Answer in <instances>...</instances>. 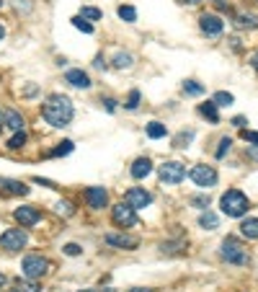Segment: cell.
<instances>
[{"label": "cell", "mask_w": 258, "mask_h": 292, "mask_svg": "<svg viewBox=\"0 0 258 292\" xmlns=\"http://www.w3.org/2000/svg\"><path fill=\"white\" fill-rule=\"evenodd\" d=\"M73 114H75V109H73L70 99L62 96V93H52L47 99V104L41 106V117H44V122L52 124V127H68Z\"/></svg>", "instance_id": "1"}, {"label": "cell", "mask_w": 258, "mask_h": 292, "mask_svg": "<svg viewBox=\"0 0 258 292\" xmlns=\"http://www.w3.org/2000/svg\"><path fill=\"white\" fill-rule=\"evenodd\" d=\"M220 205H222V212L227 217H243L248 212V207H250L248 197L243 191H238V189H227L222 194V199H220Z\"/></svg>", "instance_id": "2"}, {"label": "cell", "mask_w": 258, "mask_h": 292, "mask_svg": "<svg viewBox=\"0 0 258 292\" xmlns=\"http://www.w3.org/2000/svg\"><path fill=\"white\" fill-rule=\"evenodd\" d=\"M222 259H227V261L235 264V266H245V264H250V254H248V249H243V246L235 240V238H225V240H222Z\"/></svg>", "instance_id": "3"}, {"label": "cell", "mask_w": 258, "mask_h": 292, "mask_svg": "<svg viewBox=\"0 0 258 292\" xmlns=\"http://www.w3.org/2000/svg\"><path fill=\"white\" fill-rule=\"evenodd\" d=\"M21 269H24L26 279H41L49 272V261L44 256H26L24 264H21Z\"/></svg>", "instance_id": "4"}, {"label": "cell", "mask_w": 258, "mask_h": 292, "mask_svg": "<svg viewBox=\"0 0 258 292\" xmlns=\"http://www.w3.org/2000/svg\"><path fill=\"white\" fill-rule=\"evenodd\" d=\"M111 220L116 222L119 228H132V225H137L135 207L129 205V202H119V205L111 207Z\"/></svg>", "instance_id": "5"}, {"label": "cell", "mask_w": 258, "mask_h": 292, "mask_svg": "<svg viewBox=\"0 0 258 292\" xmlns=\"http://www.w3.org/2000/svg\"><path fill=\"white\" fill-rule=\"evenodd\" d=\"M26 240H29V235L21 228H11V230H6L3 235H0V246H3L6 251H21L26 246Z\"/></svg>", "instance_id": "6"}, {"label": "cell", "mask_w": 258, "mask_h": 292, "mask_svg": "<svg viewBox=\"0 0 258 292\" xmlns=\"http://www.w3.org/2000/svg\"><path fill=\"white\" fill-rule=\"evenodd\" d=\"M188 178H191L197 186H204V189H207V186L217 184V171H214L212 166H194V168L188 171Z\"/></svg>", "instance_id": "7"}, {"label": "cell", "mask_w": 258, "mask_h": 292, "mask_svg": "<svg viewBox=\"0 0 258 292\" xmlns=\"http://www.w3.org/2000/svg\"><path fill=\"white\" fill-rule=\"evenodd\" d=\"M183 176H186V166H183V163L170 161V163H163V166H160V178H163L165 184H181Z\"/></svg>", "instance_id": "8"}, {"label": "cell", "mask_w": 258, "mask_h": 292, "mask_svg": "<svg viewBox=\"0 0 258 292\" xmlns=\"http://www.w3.org/2000/svg\"><path fill=\"white\" fill-rule=\"evenodd\" d=\"M106 243L114 246V249H124V251H135L140 246V238L126 235V233H109L106 235Z\"/></svg>", "instance_id": "9"}, {"label": "cell", "mask_w": 258, "mask_h": 292, "mask_svg": "<svg viewBox=\"0 0 258 292\" xmlns=\"http://www.w3.org/2000/svg\"><path fill=\"white\" fill-rule=\"evenodd\" d=\"M199 26H202V31H204L207 36H220L222 29H225L222 18H220V16H214V13H204V16L199 18Z\"/></svg>", "instance_id": "10"}, {"label": "cell", "mask_w": 258, "mask_h": 292, "mask_svg": "<svg viewBox=\"0 0 258 292\" xmlns=\"http://www.w3.org/2000/svg\"><path fill=\"white\" fill-rule=\"evenodd\" d=\"M126 202L132 205L135 210H142V207H147L150 202H153V194L150 191H145V189H137V186H132L126 191Z\"/></svg>", "instance_id": "11"}, {"label": "cell", "mask_w": 258, "mask_h": 292, "mask_svg": "<svg viewBox=\"0 0 258 292\" xmlns=\"http://www.w3.org/2000/svg\"><path fill=\"white\" fill-rule=\"evenodd\" d=\"M13 217L21 222V228H31V225H36L39 222V210L36 207H18L16 212H13Z\"/></svg>", "instance_id": "12"}, {"label": "cell", "mask_w": 258, "mask_h": 292, "mask_svg": "<svg viewBox=\"0 0 258 292\" xmlns=\"http://www.w3.org/2000/svg\"><path fill=\"white\" fill-rule=\"evenodd\" d=\"M85 199H88V207L101 210L106 205V199H109V194H106L103 186H88V189H85Z\"/></svg>", "instance_id": "13"}, {"label": "cell", "mask_w": 258, "mask_h": 292, "mask_svg": "<svg viewBox=\"0 0 258 292\" xmlns=\"http://www.w3.org/2000/svg\"><path fill=\"white\" fill-rule=\"evenodd\" d=\"M64 80H68L70 85H75V88H91V78L83 70H68L64 73Z\"/></svg>", "instance_id": "14"}, {"label": "cell", "mask_w": 258, "mask_h": 292, "mask_svg": "<svg viewBox=\"0 0 258 292\" xmlns=\"http://www.w3.org/2000/svg\"><path fill=\"white\" fill-rule=\"evenodd\" d=\"M0 189H3L6 194H29V186H24L21 181H13V178H0Z\"/></svg>", "instance_id": "15"}, {"label": "cell", "mask_w": 258, "mask_h": 292, "mask_svg": "<svg viewBox=\"0 0 258 292\" xmlns=\"http://www.w3.org/2000/svg\"><path fill=\"white\" fill-rule=\"evenodd\" d=\"M235 26H238V29H258V16H253V13H235Z\"/></svg>", "instance_id": "16"}, {"label": "cell", "mask_w": 258, "mask_h": 292, "mask_svg": "<svg viewBox=\"0 0 258 292\" xmlns=\"http://www.w3.org/2000/svg\"><path fill=\"white\" fill-rule=\"evenodd\" d=\"M150 171H153L150 158H137V161L132 163V176H135V178H145V176H150Z\"/></svg>", "instance_id": "17"}, {"label": "cell", "mask_w": 258, "mask_h": 292, "mask_svg": "<svg viewBox=\"0 0 258 292\" xmlns=\"http://www.w3.org/2000/svg\"><path fill=\"white\" fill-rule=\"evenodd\" d=\"M199 114H202V117H207L212 124H217V122H220V114H217V104H214V101H207V104H202V106H199Z\"/></svg>", "instance_id": "18"}, {"label": "cell", "mask_w": 258, "mask_h": 292, "mask_svg": "<svg viewBox=\"0 0 258 292\" xmlns=\"http://www.w3.org/2000/svg\"><path fill=\"white\" fill-rule=\"evenodd\" d=\"M240 233L245 238H258V217H248L240 222Z\"/></svg>", "instance_id": "19"}, {"label": "cell", "mask_w": 258, "mask_h": 292, "mask_svg": "<svg viewBox=\"0 0 258 292\" xmlns=\"http://www.w3.org/2000/svg\"><path fill=\"white\" fill-rule=\"evenodd\" d=\"M199 225L204 228V230H214V228H217L220 225V220H217V215H214V212H202L199 215Z\"/></svg>", "instance_id": "20"}, {"label": "cell", "mask_w": 258, "mask_h": 292, "mask_svg": "<svg viewBox=\"0 0 258 292\" xmlns=\"http://www.w3.org/2000/svg\"><path fill=\"white\" fill-rule=\"evenodd\" d=\"M6 124H8L11 129L21 132V129H24V117L16 114V111H6Z\"/></svg>", "instance_id": "21"}, {"label": "cell", "mask_w": 258, "mask_h": 292, "mask_svg": "<svg viewBox=\"0 0 258 292\" xmlns=\"http://www.w3.org/2000/svg\"><path fill=\"white\" fill-rule=\"evenodd\" d=\"M165 124H160V122H150L147 124V137H153V140H160V137H165Z\"/></svg>", "instance_id": "22"}, {"label": "cell", "mask_w": 258, "mask_h": 292, "mask_svg": "<svg viewBox=\"0 0 258 292\" xmlns=\"http://www.w3.org/2000/svg\"><path fill=\"white\" fill-rule=\"evenodd\" d=\"M119 18L121 21H126V24H135V21H137V11L132 8V6H119Z\"/></svg>", "instance_id": "23"}, {"label": "cell", "mask_w": 258, "mask_h": 292, "mask_svg": "<svg viewBox=\"0 0 258 292\" xmlns=\"http://www.w3.org/2000/svg\"><path fill=\"white\" fill-rule=\"evenodd\" d=\"M132 62H135V57L129 55V52H119V55L114 57V67H119V70H124V67H132Z\"/></svg>", "instance_id": "24"}, {"label": "cell", "mask_w": 258, "mask_h": 292, "mask_svg": "<svg viewBox=\"0 0 258 292\" xmlns=\"http://www.w3.org/2000/svg\"><path fill=\"white\" fill-rule=\"evenodd\" d=\"M183 93H188V96H202V93H204V85H199L197 80H186V83H183Z\"/></svg>", "instance_id": "25"}, {"label": "cell", "mask_w": 258, "mask_h": 292, "mask_svg": "<svg viewBox=\"0 0 258 292\" xmlns=\"http://www.w3.org/2000/svg\"><path fill=\"white\" fill-rule=\"evenodd\" d=\"M73 26H75V29H80L83 34H93V26H91L83 16H75V18H73Z\"/></svg>", "instance_id": "26"}, {"label": "cell", "mask_w": 258, "mask_h": 292, "mask_svg": "<svg viewBox=\"0 0 258 292\" xmlns=\"http://www.w3.org/2000/svg\"><path fill=\"white\" fill-rule=\"evenodd\" d=\"M24 145H26V134H24V132H16L13 137L8 140V148H11V150H18V148H24Z\"/></svg>", "instance_id": "27"}, {"label": "cell", "mask_w": 258, "mask_h": 292, "mask_svg": "<svg viewBox=\"0 0 258 292\" xmlns=\"http://www.w3.org/2000/svg\"><path fill=\"white\" fill-rule=\"evenodd\" d=\"M217 106H230L235 99H232V93H227V91H220V93H214V99H212Z\"/></svg>", "instance_id": "28"}, {"label": "cell", "mask_w": 258, "mask_h": 292, "mask_svg": "<svg viewBox=\"0 0 258 292\" xmlns=\"http://www.w3.org/2000/svg\"><path fill=\"white\" fill-rule=\"evenodd\" d=\"M191 140H194V132H181L178 137L173 140V148H188Z\"/></svg>", "instance_id": "29"}, {"label": "cell", "mask_w": 258, "mask_h": 292, "mask_svg": "<svg viewBox=\"0 0 258 292\" xmlns=\"http://www.w3.org/2000/svg\"><path fill=\"white\" fill-rule=\"evenodd\" d=\"M80 16H83L85 21H98V18H101V11H98V8H91V6H85V8L80 11Z\"/></svg>", "instance_id": "30"}, {"label": "cell", "mask_w": 258, "mask_h": 292, "mask_svg": "<svg viewBox=\"0 0 258 292\" xmlns=\"http://www.w3.org/2000/svg\"><path fill=\"white\" fill-rule=\"evenodd\" d=\"M18 289H21V292H39L41 287H39L36 279H26V282H18Z\"/></svg>", "instance_id": "31"}, {"label": "cell", "mask_w": 258, "mask_h": 292, "mask_svg": "<svg viewBox=\"0 0 258 292\" xmlns=\"http://www.w3.org/2000/svg\"><path fill=\"white\" fill-rule=\"evenodd\" d=\"M68 153H73V142H70V140H64L59 148H54V150H52L54 158H57V155H68Z\"/></svg>", "instance_id": "32"}, {"label": "cell", "mask_w": 258, "mask_h": 292, "mask_svg": "<svg viewBox=\"0 0 258 292\" xmlns=\"http://www.w3.org/2000/svg\"><path fill=\"white\" fill-rule=\"evenodd\" d=\"M230 145H232V140H230V137H222V140H220V148H217V158H225V153L230 150Z\"/></svg>", "instance_id": "33"}, {"label": "cell", "mask_w": 258, "mask_h": 292, "mask_svg": "<svg viewBox=\"0 0 258 292\" xmlns=\"http://www.w3.org/2000/svg\"><path fill=\"white\" fill-rule=\"evenodd\" d=\"M137 104H140V91H132V93H129V99H126V109H137Z\"/></svg>", "instance_id": "34"}, {"label": "cell", "mask_w": 258, "mask_h": 292, "mask_svg": "<svg viewBox=\"0 0 258 292\" xmlns=\"http://www.w3.org/2000/svg\"><path fill=\"white\" fill-rule=\"evenodd\" d=\"M243 140H245V142L258 145V132H248V129H243Z\"/></svg>", "instance_id": "35"}, {"label": "cell", "mask_w": 258, "mask_h": 292, "mask_svg": "<svg viewBox=\"0 0 258 292\" xmlns=\"http://www.w3.org/2000/svg\"><path fill=\"white\" fill-rule=\"evenodd\" d=\"M191 205H197V207H209V197H204V194H202V197H194Z\"/></svg>", "instance_id": "36"}, {"label": "cell", "mask_w": 258, "mask_h": 292, "mask_svg": "<svg viewBox=\"0 0 258 292\" xmlns=\"http://www.w3.org/2000/svg\"><path fill=\"white\" fill-rule=\"evenodd\" d=\"M64 254H68V256H78L80 254V246L78 243H68V246H64Z\"/></svg>", "instance_id": "37"}, {"label": "cell", "mask_w": 258, "mask_h": 292, "mask_svg": "<svg viewBox=\"0 0 258 292\" xmlns=\"http://www.w3.org/2000/svg\"><path fill=\"white\" fill-rule=\"evenodd\" d=\"M57 210H59V212H64V215H70V212H73V207L68 205V202H59V205H57Z\"/></svg>", "instance_id": "38"}, {"label": "cell", "mask_w": 258, "mask_h": 292, "mask_svg": "<svg viewBox=\"0 0 258 292\" xmlns=\"http://www.w3.org/2000/svg\"><path fill=\"white\" fill-rule=\"evenodd\" d=\"M248 155H250L253 161H258V145H250V148H248Z\"/></svg>", "instance_id": "39"}, {"label": "cell", "mask_w": 258, "mask_h": 292, "mask_svg": "<svg viewBox=\"0 0 258 292\" xmlns=\"http://www.w3.org/2000/svg\"><path fill=\"white\" fill-rule=\"evenodd\" d=\"M232 124L243 129V127H245V119H243V117H235V119H232Z\"/></svg>", "instance_id": "40"}, {"label": "cell", "mask_w": 258, "mask_h": 292, "mask_svg": "<svg viewBox=\"0 0 258 292\" xmlns=\"http://www.w3.org/2000/svg\"><path fill=\"white\" fill-rule=\"evenodd\" d=\"M250 67H253V70H255V73H258V52H255V55H253V57H250Z\"/></svg>", "instance_id": "41"}, {"label": "cell", "mask_w": 258, "mask_h": 292, "mask_svg": "<svg viewBox=\"0 0 258 292\" xmlns=\"http://www.w3.org/2000/svg\"><path fill=\"white\" fill-rule=\"evenodd\" d=\"M178 3H183V6H199L202 0H178Z\"/></svg>", "instance_id": "42"}, {"label": "cell", "mask_w": 258, "mask_h": 292, "mask_svg": "<svg viewBox=\"0 0 258 292\" xmlns=\"http://www.w3.org/2000/svg\"><path fill=\"white\" fill-rule=\"evenodd\" d=\"M106 109H109V111H114V109H116V101H111V99H109V101H106Z\"/></svg>", "instance_id": "43"}, {"label": "cell", "mask_w": 258, "mask_h": 292, "mask_svg": "<svg viewBox=\"0 0 258 292\" xmlns=\"http://www.w3.org/2000/svg\"><path fill=\"white\" fill-rule=\"evenodd\" d=\"M80 292H114V289H80Z\"/></svg>", "instance_id": "44"}, {"label": "cell", "mask_w": 258, "mask_h": 292, "mask_svg": "<svg viewBox=\"0 0 258 292\" xmlns=\"http://www.w3.org/2000/svg\"><path fill=\"white\" fill-rule=\"evenodd\" d=\"M126 292H153V289H142V287H135V289H126Z\"/></svg>", "instance_id": "45"}, {"label": "cell", "mask_w": 258, "mask_h": 292, "mask_svg": "<svg viewBox=\"0 0 258 292\" xmlns=\"http://www.w3.org/2000/svg\"><path fill=\"white\" fill-rule=\"evenodd\" d=\"M3 36H6V29H3V24H0V41H3Z\"/></svg>", "instance_id": "46"}, {"label": "cell", "mask_w": 258, "mask_h": 292, "mask_svg": "<svg viewBox=\"0 0 258 292\" xmlns=\"http://www.w3.org/2000/svg\"><path fill=\"white\" fill-rule=\"evenodd\" d=\"M0 122H6V111H0Z\"/></svg>", "instance_id": "47"}, {"label": "cell", "mask_w": 258, "mask_h": 292, "mask_svg": "<svg viewBox=\"0 0 258 292\" xmlns=\"http://www.w3.org/2000/svg\"><path fill=\"white\" fill-rule=\"evenodd\" d=\"M3 284H6V277H3V274H0V287H3Z\"/></svg>", "instance_id": "48"}, {"label": "cell", "mask_w": 258, "mask_h": 292, "mask_svg": "<svg viewBox=\"0 0 258 292\" xmlns=\"http://www.w3.org/2000/svg\"><path fill=\"white\" fill-rule=\"evenodd\" d=\"M3 124H6V122H0V129H3Z\"/></svg>", "instance_id": "49"}, {"label": "cell", "mask_w": 258, "mask_h": 292, "mask_svg": "<svg viewBox=\"0 0 258 292\" xmlns=\"http://www.w3.org/2000/svg\"><path fill=\"white\" fill-rule=\"evenodd\" d=\"M0 6H3V0H0Z\"/></svg>", "instance_id": "50"}]
</instances>
